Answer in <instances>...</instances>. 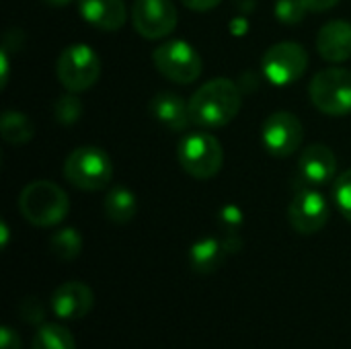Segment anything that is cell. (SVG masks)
I'll list each match as a JSON object with an SVG mask.
<instances>
[{"instance_id":"obj_7","label":"cell","mask_w":351,"mask_h":349,"mask_svg":"<svg viewBox=\"0 0 351 349\" xmlns=\"http://www.w3.org/2000/svg\"><path fill=\"white\" fill-rule=\"evenodd\" d=\"M152 62L158 74L177 84H191L202 74V56L183 39H171L158 45L152 53Z\"/></svg>"},{"instance_id":"obj_27","label":"cell","mask_w":351,"mask_h":349,"mask_svg":"<svg viewBox=\"0 0 351 349\" xmlns=\"http://www.w3.org/2000/svg\"><path fill=\"white\" fill-rule=\"evenodd\" d=\"M0 349H21L19 333L8 325H4L2 331H0Z\"/></svg>"},{"instance_id":"obj_32","label":"cell","mask_w":351,"mask_h":349,"mask_svg":"<svg viewBox=\"0 0 351 349\" xmlns=\"http://www.w3.org/2000/svg\"><path fill=\"white\" fill-rule=\"evenodd\" d=\"M47 6H53V8H62V6H68L70 2H74V0H43Z\"/></svg>"},{"instance_id":"obj_26","label":"cell","mask_w":351,"mask_h":349,"mask_svg":"<svg viewBox=\"0 0 351 349\" xmlns=\"http://www.w3.org/2000/svg\"><path fill=\"white\" fill-rule=\"evenodd\" d=\"M220 222L228 232H237L243 224V212L237 206H224L220 212Z\"/></svg>"},{"instance_id":"obj_31","label":"cell","mask_w":351,"mask_h":349,"mask_svg":"<svg viewBox=\"0 0 351 349\" xmlns=\"http://www.w3.org/2000/svg\"><path fill=\"white\" fill-rule=\"evenodd\" d=\"M247 29H249V23H247V19H243V16H239V19H234V21L230 23V31H232L237 37L245 35Z\"/></svg>"},{"instance_id":"obj_3","label":"cell","mask_w":351,"mask_h":349,"mask_svg":"<svg viewBox=\"0 0 351 349\" xmlns=\"http://www.w3.org/2000/svg\"><path fill=\"white\" fill-rule=\"evenodd\" d=\"M64 177L70 185L82 191L105 189L113 179V163L103 148L80 146L64 160Z\"/></svg>"},{"instance_id":"obj_12","label":"cell","mask_w":351,"mask_h":349,"mask_svg":"<svg viewBox=\"0 0 351 349\" xmlns=\"http://www.w3.org/2000/svg\"><path fill=\"white\" fill-rule=\"evenodd\" d=\"M337 171V158L333 150L325 144L308 146L298 160V181L300 189L323 187L333 181Z\"/></svg>"},{"instance_id":"obj_28","label":"cell","mask_w":351,"mask_h":349,"mask_svg":"<svg viewBox=\"0 0 351 349\" xmlns=\"http://www.w3.org/2000/svg\"><path fill=\"white\" fill-rule=\"evenodd\" d=\"M181 2H183V6H187V8H191V10L206 12V10H210V8L218 6L222 0H181Z\"/></svg>"},{"instance_id":"obj_13","label":"cell","mask_w":351,"mask_h":349,"mask_svg":"<svg viewBox=\"0 0 351 349\" xmlns=\"http://www.w3.org/2000/svg\"><path fill=\"white\" fill-rule=\"evenodd\" d=\"M51 311L62 321H78L86 317L95 304L93 290L82 282H66L51 294Z\"/></svg>"},{"instance_id":"obj_5","label":"cell","mask_w":351,"mask_h":349,"mask_svg":"<svg viewBox=\"0 0 351 349\" xmlns=\"http://www.w3.org/2000/svg\"><path fill=\"white\" fill-rule=\"evenodd\" d=\"M308 95L313 105L331 117L351 113V70L325 68L315 74Z\"/></svg>"},{"instance_id":"obj_33","label":"cell","mask_w":351,"mask_h":349,"mask_svg":"<svg viewBox=\"0 0 351 349\" xmlns=\"http://www.w3.org/2000/svg\"><path fill=\"white\" fill-rule=\"evenodd\" d=\"M0 230H2V247H6V243H8V228H6V224H4V222H2Z\"/></svg>"},{"instance_id":"obj_21","label":"cell","mask_w":351,"mask_h":349,"mask_svg":"<svg viewBox=\"0 0 351 349\" xmlns=\"http://www.w3.org/2000/svg\"><path fill=\"white\" fill-rule=\"evenodd\" d=\"M49 251L60 261H72L82 251V237L76 228H60L49 239Z\"/></svg>"},{"instance_id":"obj_15","label":"cell","mask_w":351,"mask_h":349,"mask_svg":"<svg viewBox=\"0 0 351 349\" xmlns=\"http://www.w3.org/2000/svg\"><path fill=\"white\" fill-rule=\"evenodd\" d=\"M80 16L103 31H117L128 21V8L123 0H78Z\"/></svg>"},{"instance_id":"obj_9","label":"cell","mask_w":351,"mask_h":349,"mask_svg":"<svg viewBox=\"0 0 351 349\" xmlns=\"http://www.w3.org/2000/svg\"><path fill=\"white\" fill-rule=\"evenodd\" d=\"M304 138L302 121L290 111H276L271 113L261 128V142L271 156L288 158L292 156Z\"/></svg>"},{"instance_id":"obj_29","label":"cell","mask_w":351,"mask_h":349,"mask_svg":"<svg viewBox=\"0 0 351 349\" xmlns=\"http://www.w3.org/2000/svg\"><path fill=\"white\" fill-rule=\"evenodd\" d=\"M337 2H339V0H304L306 8L313 10V12H325V10H329V8L337 6Z\"/></svg>"},{"instance_id":"obj_10","label":"cell","mask_w":351,"mask_h":349,"mask_svg":"<svg viewBox=\"0 0 351 349\" xmlns=\"http://www.w3.org/2000/svg\"><path fill=\"white\" fill-rule=\"evenodd\" d=\"M177 6L173 0H136L132 6L134 29L144 39H162L177 27Z\"/></svg>"},{"instance_id":"obj_11","label":"cell","mask_w":351,"mask_h":349,"mask_svg":"<svg viewBox=\"0 0 351 349\" xmlns=\"http://www.w3.org/2000/svg\"><path fill=\"white\" fill-rule=\"evenodd\" d=\"M329 216L331 210L325 195L321 191H315L313 187L300 189L288 208L290 224L300 234H315L323 230L329 222Z\"/></svg>"},{"instance_id":"obj_18","label":"cell","mask_w":351,"mask_h":349,"mask_svg":"<svg viewBox=\"0 0 351 349\" xmlns=\"http://www.w3.org/2000/svg\"><path fill=\"white\" fill-rule=\"evenodd\" d=\"M103 212L109 222L128 224L130 220H134V216L138 212L136 195L125 187H115L107 193V197L103 202Z\"/></svg>"},{"instance_id":"obj_20","label":"cell","mask_w":351,"mask_h":349,"mask_svg":"<svg viewBox=\"0 0 351 349\" xmlns=\"http://www.w3.org/2000/svg\"><path fill=\"white\" fill-rule=\"evenodd\" d=\"M0 134H2V140L8 142V144H27L33 134H35V128L31 123V119L21 113V111H4L2 113V119H0Z\"/></svg>"},{"instance_id":"obj_25","label":"cell","mask_w":351,"mask_h":349,"mask_svg":"<svg viewBox=\"0 0 351 349\" xmlns=\"http://www.w3.org/2000/svg\"><path fill=\"white\" fill-rule=\"evenodd\" d=\"M335 202L339 212L351 222V169L346 171L335 183Z\"/></svg>"},{"instance_id":"obj_14","label":"cell","mask_w":351,"mask_h":349,"mask_svg":"<svg viewBox=\"0 0 351 349\" xmlns=\"http://www.w3.org/2000/svg\"><path fill=\"white\" fill-rule=\"evenodd\" d=\"M317 51L323 60L339 64L351 58V23L329 21L317 35Z\"/></svg>"},{"instance_id":"obj_1","label":"cell","mask_w":351,"mask_h":349,"mask_svg":"<svg viewBox=\"0 0 351 349\" xmlns=\"http://www.w3.org/2000/svg\"><path fill=\"white\" fill-rule=\"evenodd\" d=\"M241 105L239 84L228 78H214L191 95L189 113L191 121L202 128H224L239 115Z\"/></svg>"},{"instance_id":"obj_24","label":"cell","mask_w":351,"mask_h":349,"mask_svg":"<svg viewBox=\"0 0 351 349\" xmlns=\"http://www.w3.org/2000/svg\"><path fill=\"white\" fill-rule=\"evenodd\" d=\"M19 315L27 325H43V321H45V309H43L41 300L35 296H27L19 304Z\"/></svg>"},{"instance_id":"obj_16","label":"cell","mask_w":351,"mask_h":349,"mask_svg":"<svg viewBox=\"0 0 351 349\" xmlns=\"http://www.w3.org/2000/svg\"><path fill=\"white\" fill-rule=\"evenodd\" d=\"M148 109L158 123H162L165 128L173 132H183L189 128V123H193L191 113H189V101L185 103V99H181L175 93L154 95Z\"/></svg>"},{"instance_id":"obj_22","label":"cell","mask_w":351,"mask_h":349,"mask_svg":"<svg viewBox=\"0 0 351 349\" xmlns=\"http://www.w3.org/2000/svg\"><path fill=\"white\" fill-rule=\"evenodd\" d=\"M84 107L80 103V99L76 97V93L70 95H62L56 103H53V117L58 123L62 125H72L80 119Z\"/></svg>"},{"instance_id":"obj_8","label":"cell","mask_w":351,"mask_h":349,"mask_svg":"<svg viewBox=\"0 0 351 349\" xmlns=\"http://www.w3.org/2000/svg\"><path fill=\"white\" fill-rule=\"evenodd\" d=\"M308 68V53L296 41H282L271 45L261 60L263 76L274 86H288L296 82Z\"/></svg>"},{"instance_id":"obj_17","label":"cell","mask_w":351,"mask_h":349,"mask_svg":"<svg viewBox=\"0 0 351 349\" xmlns=\"http://www.w3.org/2000/svg\"><path fill=\"white\" fill-rule=\"evenodd\" d=\"M226 255H228V249H226L224 241L202 239L189 249V265L195 274L208 276V274H214L220 269Z\"/></svg>"},{"instance_id":"obj_30","label":"cell","mask_w":351,"mask_h":349,"mask_svg":"<svg viewBox=\"0 0 351 349\" xmlns=\"http://www.w3.org/2000/svg\"><path fill=\"white\" fill-rule=\"evenodd\" d=\"M0 70H2V78H0V86L4 88L6 86V82H8V70H10V62H8V49H4L2 47V51H0Z\"/></svg>"},{"instance_id":"obj_6","label":"cell","mask_w":351,"mask_h":349,"mask_svg":"<svg viewBox=\"0 0 351 349\" xmlns=\"http://www.w3.org/2000/svg\"><path fill=\"white\" fill-rule=\"evenodd\" d=\"M56 72L68 93H84L101 76V58L90 45L74 43L60 53Z\"/></svg>"},{"instance_id":"obj_4","label":"cell","mask_w":351,"mask_h":349,"mask_svg":"<svg viewBox=\"0 0 351 349\" xmlns=\"http://www.w3.org/2000/svg\"><path fill=\"white\" fill-rule=\"evenodd\" d=\"M179 165L193 179L208 181L216 177L224 163V150L218 138L208 132L187 134L179 142Z\"/></svg>"},{"instance_id":"obj_2","label":"cell","mask_w":351,"mask_h":349,"mask_svg":"<svg viewBox=\"0 0 351 349\" xmlns=\"http://www.w3.org/2000/svg\"><path fill=\"white\" fill-rule=\"evenodd\" d=\"M19 210L29 224L47 228L66 218L70 202L60 185L51 181H33L21 191Z\"/></svg>"},{"instance_id":"obj_19","label":"cell","mask_w":351,"mask_h":349,"mask_svg":"<svg viewBox=\"0 0 351 349\" xmlns=\"http://www.w3.org/2000/svg\"><path fill=\"white\" fill-rule=\"evenodd\" d=\"M31 349H76L72 331L62 323H43L37 327Z\"/></svg>"},{"instance_id":"obj_23","label":"cell","mask_w":351,"mask_h":349,"mask_svg":"<svg viewBox=\"0 0 351 349\" xmlns=\"http://www.w3.org/2000/svg\"><path fill=\"white\" fill-rule=\"evenodd\" d=\"M308 8L304 0H276L274 14L280 23L284 25H298L304 21Z\"/></svg>"}]
</instances>
